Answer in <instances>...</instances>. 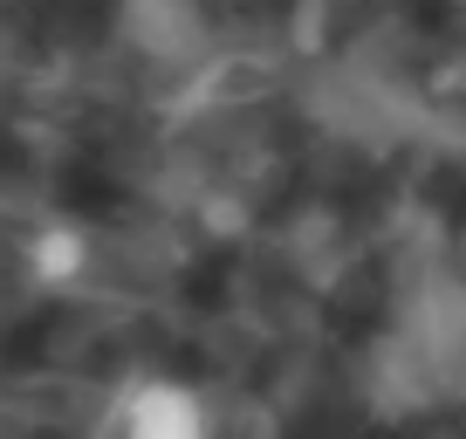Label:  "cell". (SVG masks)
Wrapping results in <instances>:
<instances>
[{
    "mask_svg": "<svg viewBox=\"0 0 466 439\" xmlns=\"http://www.w3.org/2000/svg\"><path fill=\"white\" fill-rule=\"evenodd\" d=\"M110 425L131 439H199L206 433V405L186 378H165V371H137L124 378V392L110 398Z\"/></svg>",
    "mask_w": 466,
    "mask_h": 439,
    "instance_id": "cell-1",
    "label": "cell"
},
{
    "mask_svg": "<svg viewBox=\"0 0 466 439\" xmlns=\"http://www.w3.org/2000/svg\"><path fill=\"white\" fill-rule=\"evenodd\" d=\"M35 268H42V281H69L76 268H83V240L62 234V227H48V234H42V261H35Z\"/></svg>",
    "mask_w": 466,
    "mask_h": 439,
    "instance_id": "cell-2",
    "label": "cell"
}]
</instances>
